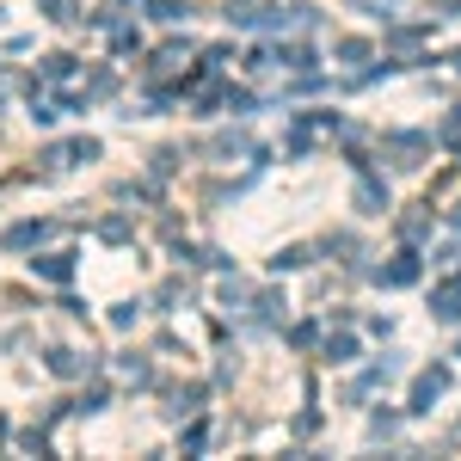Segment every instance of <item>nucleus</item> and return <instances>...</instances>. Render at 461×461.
I'll use <instances>...</instances> for the list:
<instances>
[{
	"label": "nucleus",
	"mask_w": 461,
	"mask_h": 461,
	"mask_svg": "<svg viewBox=\"0 0 461 461\" xmlns=\"http://www.w3.org/2000/svg\"><path fill=\"white\" fill-rule=\"evenodd\" d=\"M50 222H19V228H6V246H37V240H50Z\"/></svg>",
	"instance_id": "9"
},
{
	"label": "nucleus",
	"mask_w": 461,
	"mask_h": 461,
	"mask_svg": "<svg viewBox=\"0 0 461 461\" xmlns=\"http://www.w3.org/2000/svg\"><path fill=\"white\" fill-rule=\"evenodd\" d=\"M19 449H25V456H50V437H43V431H25Z\"/></svg>",
	"instance_id": "26"
},
{
	"label": "nucleus",
	"mask_w": 461,
	"mask_h": 461,
	"mask_svg": "<svg viewBox=\"0 0 461 461\" xmlns=\"http://www.w3.org/2000/svg\"><path fill=\"white\" fill-rule=\"evenodd\" d=\"M148 12H154V19H166V25H179V19L191 12V0H148Z\"/></svg>",
	"instance_id": "15"
},
{
	"label": "nucleus",
	"mask_w": 461,
	"mask_h": 461,
	"mask_svg": "<svg viewBox=\"0 0 461 461\" xmlns=\"http://www.w3.org/2000/svg\"><path fill=\"white\" fill-rule=\"evenodd\" d=\"M216 302H222V308H246V302H252V289H246L240 277H228V283L216 289Z\"/></svg>",
	"instance_id": "14"
},
{
	"label": "nucleus",
	"mask_w": 461,
	"mask_h": 461,
	"mask_svg": "<svg viewBox=\"0 0 461 461\" xmlns=\"http://www.w3.org/2000/svg\"><path fill=\"white\" fill-rule=\"evenodd\" d=\"M425 228H431V216H406V222H400V234H406V240H419Z\"/></svg>",
	"instance_id": "30"
},
{
	"label": "nucleus",
	"mask_w": 461,
	"mask_h": 461,
	"mask_svg": "<svg viewBox=\"0 0 461 461\" xmlns=\"http://www.w3.org/2000/svg\"><path fill=\"white\" fill-rule=\"evenodd\" d=\"M375 277H381L388 289H406V283H419V252H400V258H394V265H381Z\"/></svg>",
	"instance_id": "4"
},
{
	"label": "nucleus",
	"mask_w": 461,
	"mask_h": 461,
	"mask_svg": "<svg viewBox=\"0 0 461 461\" xmlns=\"http://www.w3.org/2000/svg\"><path fill=\"white\" fill-rule=\"evenodd\" d=\"M443 135H449V142H461V105H456V117L443 123Z\"/></svg>",
	"instance_id": "31"
},
{
	"label": "nucleus",
	"mask_w": 461,
	"mask_h": 461,
	"mask_svg": "<svg viewBox=\"0 0 461 461\" xmlns=\"http://www.w3.org/2000/svg\"><path fill=\"white\" fill-rule=\"evenodd\" d=\"M117 375H123V381H129V388H148V381H154V369H148V363H142V357H135V350H129V357H123V363H117Z\"/></svg>",
	"instance_id": "11"
},
{
	"label": "nucleus",
	"mask_w": 461,
	"mask_h": 461,
	"mask_svg": "<svg viewBox=\"0 0 461 461\" xmlns=\"http://www.w3.org/2000/svg\"><path fill=\"white\" fill-rule=\"evenodd\" d=\"M68 154H74V166H81V160H99V154H105V142H99V135H74V142H68Z\"/></svg>",
	"instance_id": "16"
},
{
	"label": "nucleus",
	"mask_w": 461,
	"mask_h": 461,
	"mask_svg": "<svg viewBox=\"0 0 461 461\" xmlns=\"http://www.w3.org/2000/svg\"><path fill=\"white\" fill-rule=\"evenodd\" d=\"M31 117H37V123H56V117H62V105H56L50 87H31Z\"/></svg>",
	"instance_id": "10"
},
{
	"label": "nucleus",
	"mask_w": 461,
	"mask_h": 461,
	"mask_svg": "<svg viewBox=\"0 0 461 461\" xmlns=\"http://www.w3.org/2000/svg\"><path fill=\"white\" fill-rule=\"evenodd\" d=\"M381 148H388V154H400V166H419V160L431 154V135H412V129H400V135H381Z\"/></svg>",
	"instance_id": "2"
},
{
	"label": "nucleus",
	"mask_w": 461,
	"mask_h": 461,
	"mask_svg": "<svg viewBox=\"0 0 461 461\" xmlns=\"http://www.w3.org/2000/svg\"><path fill=\"white\" fill-rule=\"evenodd\" d=\"M197 400H204V388L191 381V388H179L173 394V406H166V419H185V412H197Z\"/></svg>",
	"instance_id": "12"
},
{
	"label": "nucleus",
	"mask_w": 461,
	"mask_h": 461,
	"mask_svg": "<svg viewBox=\"0 0 461 461\" xmlns=\"http://www.w3.org/2000/svg\"><path fill=\"white\" fill-rule=\"evenodd\" d=\"M68 74H74V56H62V50L43 56V81H68Z\"/></svg>",
	"instance_id": "20"
},
{
	"label": "nucleus",
	"mask_w": 461,
	"mask_h": 461,
	"mask_svg": "<svg viewBox=\"0 0 461 461\" xmlns=\"http://www.w3.org/2000/svg\"><path fill=\"white\" fill-rule=\"evenodd\" d=\"M43 19H56V25H81V6H74V0H43Z\"/></svg>",
	"instance_id": "18"
},
{
	"label": "nucleus",
	"mask_w": 461,
	"mask_h": 461,
	"mask_svg": "<svg viewBox=\"0 0 461 461\" xmlns=\"http://www.w3.org/2000/svg\"><path fill=\"white\" fill-rule=\"evenodd\" d=\"M129 216H105V222H99V240H105V246H123V240H129Z\"/></svg>",
	"instance_id": "13"
},
{
	"label": "nucleus",
	"mask_w": 461,
	"mask_h": 461,
	"mask_svg": "<svg viewBox=\"0 0 461 461\" xmlns=\"http://www.w3.org/2000/svg\"><path fill=\"white\" fill-rule=\"evenodd\" d=\"M252 308H258V320H265V327H277V320L289 314V302H283L277 289H265V296H252Z\"/></svg>",
	"instance_id": "8"
},
{
	"label": "nucleus",
	"mask_w": 461,
	"mask_h": 461,
	"mask_svg": "<svg viewBox=\"0 0 461 461\" xmlns=\"http://www.w3.org/2000/svg\"><path fill=\"white\" fill-rule=\"evenodd\" d=\"M148 173H154V179H173V173H179V148H154Z\"/></svg>",
	"instance_id": "17"
},
{
	"label": "nucleus",
	"mask_w": 461,
	"mask_h": 461,
	"mask_svg": "<svg viewBox=\"0 0 461 461\" xmlns=\"http://www.w3.org/2000/svg\"><path fill=\"white\" fill-rule=\"evenodd\" d=\"M111 327H117V333H129V327H135V308H129V302H123V308H111Z\"/></svg>",
	"instance_id": "29"
},
{
	"label": "nucleus",
	"mask_w": 461,
	"mask_h": 461,
	"mask_svg": "<svg viewBox=\"0 0 461 461\" xmlns=\"http://www.w3.org/2000/svg\"><path fill=\"white\" fill-rule=\"evenodd\" d=\"M43 363H50V375L74 381V375H87V369H93V350H68V345H56L50 357H43Z\"/></svg>",
	"instance_id": "3"
},
{
	"label": "nucleus",
	"mask_w": 461,
	"mask_h": 461,
	"mask_svg": "<svg viewBox=\"0 0 461 461\" xmlns=\"http://www.w3.org/2000/svg\"><path fill=\"white\" fill-rule=\"evenodd\" d=\"M216 154H246V135H216Z\"/></svg>",
	"instance_id": "28"
},
{
	"label": "nucleus",
	"mask_w": 461,
	"mask_h": 461,
	"mask_svg": "<svg viewBox=\"0 0 461 461\" xmlns=\"http://www.w3.org/2000/svg\"><path fill=\"white\" fill-rule=\"evenodd\" d=\"M308 258H314V252H308V246H283V252H277V258H271V265H277V271H302V265H308Z\"/></svg>",
	"instance_id": "21"
},
{
	"label": "nucleus",
	"mask_w": 461,
	"mask_h": 461,
	"mask_svg": "<svg viewBox=\"0 0 461 461\" xmlns=\"http://www.w3.org/2000/svg\"><path fill=\"white\" fill-rule=\"evenodd\" d=\"M327 363H357V339H350V333L327 339Z\"/></svg>",
	"instance_id": "19"
},
{
	"label": "nucleus",
	"mask_w": 461,
	"mask_h": 461,
	"mask_svg": "<svg viewBox=\"0 0 461 461\" xmlns=\"http://www.w3.org/2000/svg\"><path fill=\"white\" fill-rule=\"evenodd\" d=\"M204 437H210V431H204V425H191V431L179 437V456H197V449H204Z\"/></svg>",
	"instance_id": "25"
},
{
	"label": "nucleus",
	"mask_w": 461,
	"mask_h": 461,
	"mask_svg": "<svg viewBox=\"0 0 461 461\" xmlns=\"http://www.w3.org/2000/svg\"><path fill=\"white\" fill-rule=\"evenodd\" d=\"M443 388H449V369H443V363H431V369L412 381V406H406V412H431V400H437Z\"/></svg>",
	"instance_id": "1"
},
{
	"label": "nucleus",
	"mask_w": 461,
	"mask_h": 461,
	"mask_svg": "<svg viewBox=\"0 0 461 461\" xmlns=\"http://www.w3.org/2000/svg\"><path fill=\"white\" fill-rule=\"evenodd\" d=\"M431 314H437V320H461V277H449V283L431 296Z\"/></svg>",
	"instance_id": "7"
},
{
	"label": "nucleus",
	"mask_w": 461,
	"mask_h": 461,
	"mask_svg": "<svg viewBox=\"0 0 461 461\" xmlns=\"http://www.w3.org/2000/svg\"><path fill=\"white\" fill-rule=\"evenodd\" d=\"M31 271L50 277V283H68L74 277V252H43V258H31Z\"/></svg>",
	"instance_id": "6"
},
{
	"label": "nucleus",
	"mask_w": 461,
	"mask_h": 461,
	"mask_svg": "<svg viewBox=\"0 0 461 461\" xmlns=\"http://www.w3.org/2000/svg\"><path fill=\"white\" fill-rule=\"evenodd\" d=\"M135 43H142V37H135V31H129V25H117V37H111V50H117V56H129V50H135Z\"/></svg>",
	"instance_id": "27"
},
{
	"label": "nucleus",
	"mask_w": 461,
	"mask_h": 461,
	"mask_svg": "<svg viewBox=\"0 0 461 461\" xmlns=\"http://www.w3.org/2000/svg\"><path fill=\"white\" fill-rule=\"evenodd\" d=\"M179 62H185V43H166V50H160L148 68H154V74H166V68H179Z\"/></svg>",
	"instance_id": "22"
},
{
	"label": "nucleus",
	"mask_w": 461,
	"mask_h": 461,
	"mask_svg": "<svg viewBox=\"0 0 461 461\" xmlns=\"http://www.w3.org/2000/svg\"><path fill=\"white\" fill-rule=\"evenodd\" d=\"M105 400H111V394H105V388H93V394H81V400H68V412H105Z\"/></svg>",
	"instance_id": "23"
},
{
	"label": "nucleus",
	"mask_w": 461,
	"mask_h": 461,
	"mask_svg": "<svg viewBox=\"0 0 461 461\" xmlns=\"http://www.w3.org/2000/svg\"><path fill=\"white\" fill-rule=\"evenodd\" d=\"M339 62H369V43H363V37H345V43H339Z\"/></svg>",
	"instance_id": "24"
},
{
	"label": "nucleus",
	"mask_w": 461,
	"mask_h": 461,
	"mask_svg": "<svg viewBox=\"0 0 461 461\" xmlns=\"http://www.w3.org/2000/svg\"><path fill=\"white\" fill-rule=\"evenodd\" d=\"M350 197H357V210H363V216H381V210H388V185H375L369 173L357 179V191H350Z\"/></svg>",
	"instance_id": "5"
}]
</instances>
